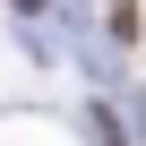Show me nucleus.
Returning <instances> with one entry per match:
<instances>
[{"label": "nucleus", "mask_w": 146, "mask_h": 146, "mask_svg": "<svg viewBox=\"0 0 146 146\" xmlns=\"http://www.w3.org/2000/svg\"><path fill=\"white\" fill-rule=\"evenodd\" d=\"M17 9H35V0H17Z\"/></svg>", "instance_id": "f257e3e1"}]
</instances>
